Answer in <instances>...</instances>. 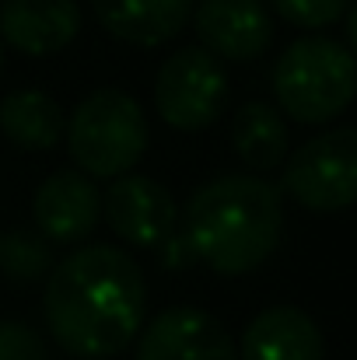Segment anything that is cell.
I'll return each instance as SVG.
<instances>
[{
  "instance_id": "cell-1",
  "label": "cell",
  "mask_w": 357,
  "mask_h": 360,
  "mask_svg": "<svg viewBox=\"0 0 357 360\" xmlns=\"http://www.w3.org/2000/svg\"><path fill=\"white\" fill-rule=\"evenodd\" d=\"M147 283L133 255L116 245H84L49 273L42 311L53 340L81 360L123 354L140 333Z\"/></svg>"
},
{
  "instance_id": "cell-2",
  "label": "cell",
  "mask_w": 357,
  "mask_h": 360,
  "mask_svg": "<svg viewBox=\"0 0 357 360\" xmlns=\"http://www.w3.org/2000/svg\"><path fill=\"white\" fill-rule=\"evenodd\" d=\"M284 231L280 193L256 175H218L186 203L182 241L214 273L238 276L266 262Z\"/></svg>"
},
{
  "instance_id": "cell-3",
  "label": "cell",
  "mask_w": 357,
  "mask_h": 360,
  "mask_svg": "<svg viewBox=\"0 0 357 360\" xmlns=\"http://www.w3.org/2000/svg\"><path fill=\"white\" fill-rule=\"evenodd\" d=\"M357 91L354 53L330 35L294 39L273 67L277 105L305 126L337 120Z\"/></svg>"
},
{
  "instance_id": "cell-4",
  "label": "cell",
  "mask_w": 357,
  "mask_h": 360,
  "mask_svg": "<svg viewBox=\"0 0 357 360\" xmlns=\"http://www.w3.org/2000/svg\"><path fill=\"white\" fill-rule=\"evenodd\" d=\"M63 129L67 150L88 179L126 175L147 147L144 109L133 95L119 88H99L88 98H81Z\"/></svg>"
},
{
  "instance_id": "cell-5",
  "label": "cell",
  "mask_w": 357,
  "mask_h": 360,
  "mask_svg": "<svg viewBox=\"0 0 357 360\" xmlns=\"http://www.w3.org/2000/svg\"><path fill=\"white\" fill-rule=\"evenodd\" d=\"M287 193L319 214L347 210L357 196V129L337 126L294 150L284 172Z\"/></svg>"
},
{
  "instance_id": "cell-6",
  "label": "cell",
  "mask_w": 357,
  "mask_h": 360,
  "mask_svg": "<svg viewBox=\"0 0 357 360\" xmlns=\"http://www.w3.org/2000/svg\"><path fill=\"white\" fill-rule=\"evenodd\" d=\"M228 98V74L203 46L172 53L154 81V105L172 129H203L221 116Z\"/></svg>"
},
{
  "instance_id": "cell-7",
  "label": "cell",
  "mask_w": 357,
  "mask_h": 360,
  "mask_svg": "<svg viewBox=\"0 0 357 360\" xmlns=\"http://www.w3.org/2000/svg\"><path fill=\"white\" fill-rule=\"evenodd\" d=\"M137 360H238V347L211 311L175 304L140 333Z\"/></svg>"
},
{
  "instance_id": "cell-8",
  "label": "cell",
  "mask_w": 357,
  "mask_h": 360,
  "mask_svg": "<svg viewBox=\"0 0 357 360\" xmlns=\"http://www.w3.org/2000/svg\"><path fill=\"white\" fill-rule=\"evenodd\" d=\"M102 207H106L109 228L123 241L140 245V248L165 245L172 238V228H175V217H179L172 193L161 182L147 179V175H119V179H113Z\"/></svg>"
},
{
  "instance_id": "cell-9",
  "label": "cell",
  "mask_w": 357,
  "mask_h": 360,
  "mask_svg": "<svg viewBox=\"0 0 357 360\" xmlns=\"http://www.w3.org/2000/svg\"><path fill=\"white\" fill-rule=\"evenodd\" d=\"M193 21L203 49L235 63L263 56L273 42V18L263 0H200Z\"/></svg>"
},
{
  "instance_id": "cell-10",
  "label": "cell",
  "mask_w": 357,
  "mask_h": 360,
  "mask_svg": "<svg viewBox=\"0 0 357 360\" xmlns=\"http://www.w3.org/2000/svg\"><path fill=\"white\" fill-rule=\"evenodd\" d=\"M32 214H35V228L42 231V238L70 245V241L88 238L99 228L102 193L77 168H60L39 186Z\"/></svg>"
},
{
  "instance_id": "cell-11",
  "label": "cell",
  "mask_w": 357,
  "mask_h": 360,
  "mask_svg": "<svg viewBox=\"0 0 357 360\" xmlns=\"http://www.w3.org/2000/svg\"><path fill=\"white\" fill-rule=\"evenodd\" d=\"M81 32L77 0H4L0 35L28 56H49L70 46Z\"/></svg>"
},
{
  "instance_id": "cell-12",
  "label": "cell",
  "mask_w": 357,
  "mask_h": 360,
  "mask_svg": "<svg viewBox=\"0 0 357 360\" xmlns=\"http://www.w3.org/2000/svg\"><path fill=\"white\" fill-rule=\"evenodd\" d=\"M238 360H326V347L308 311L273 304L245 326Z\"/></svg>"
},
{
  "instance_id": "cell-13",
  "label": "cell",
  "mask_w": 357,
  "mask_h": 360,
  "mask_svg": "<svg viewBox=\"0 0 357 360\" xmlns=\"http://www.w3.org/2000/svg\"><path fill=\"white\" fill-rule=\"evenodd\" d=\"M196 0H92L102 28L130 46H161L175 39Z\"/></svg>"
},
{
  "instance_id": "cell-14",
  "label": "cell",
  "mask_w": 357,
  "mask_h": 360,
  "mask_svg": "<svg viewBox=\"0 0 357 360\" xmlns=\"http://www.w3.org/2000/svg\"><path fill=\"white\" fill-rule=\"evenodd\" d=\"M63 126H67V120H63L60 105L49 95L35 91V88L11 91L0 102V129L21 150H49V147H56L60 136H63Z\"/></svg>"
},
{
  "instance_id": "cell-15",
  "label": "cell",
  "mask_w": 357,
  "mask_h": 360,
  "mask_svg": "<svg viewBox=\"0 0 357 360\" xmlns=\"http://www.w3.org/2000/svg\"><path fill=\"white\" fill-rule=\"evenodd\" d=\"M235 154L256 172H270L287 154V122L270 102H245L232 122Z\"/></svg>"
},
{
  "instance_id": "cell-16",
  "label": "cell",
  "mask_w": 357,
  "mask_h": 360,
  "mask_svg": "<svg viewBox=\"0 0 357 360\" xmlns=\"http://www.w3.org/2000/svg\"><path fill=\"white\" fill-rule=\"evenodd\" d=\"M49 248L46 241L35 238L32 231H4L0 235V269L11 276V280H21V283H32L39 276L49 273Z\"/></svg>"
},
{
  "instance_id": "cell-17",
  "label": "cell",
  "mask_w": 357,
  "mask_h": 360,
  "mask_svg": "<svg viewBox=\"0 0 357 360\" xmlns=\"http://www.w3.org/2000/svg\"><path fill=\"white\" fill-rule=\"evenodd\" d=\"M270 7L298 28H326L351 7V0H270Z\"/></svg>"
},
{
  "instance_id": "cell-18",
  "label": "cell",
  "mask_w": 357,
  "mask_h": 360,
  "mask_svg": "<svg viewBox=\"0 0 357 360\" xmlns=\"http://www.w3.org/2000/svg\"><path fill=\"white\" fill-rule=\"evenodd\" d=\"M0 360H46V347L35 329L21 322H0Z\"/></svg>"
},
{
  "instance_id": "cell-19",
  "label": "cell",
  "mask_w": 357,
  "mask_h": 360,
  "mask_svg": "<svg viewBox=\"0 0 357 360\" xmlns=\"http://www.w3.org/2000/svg\"><path fill=\"white\" fill-rule=\"evenodd\" d=\"M344 14H347V42L354 46L357 42V18H354V11H351V7H347ZM351 46H347V49H351Z\"/></svg>"
},
{
  "instance_id": "cell-20",
  "label": "cell",
  "mask_w": 357,
  "mask_h": 360,
  "mask_svg": "<svg viewBox=\"0 0 357 360\" xmlns=\"http://www.w3.org/2000/svg\"><path fill=\"white\" fill-rule=\"evenodd\" d=\"M0 63H4V49H0Z\"/></svg>"
}]
</instances>
